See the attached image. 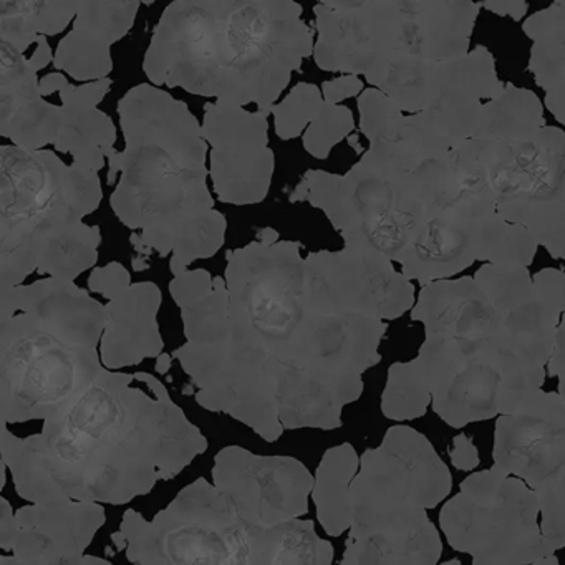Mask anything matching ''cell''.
I'll list each match as a JSON object with an SVG mask.
<instances>
[{
  "mask_svg": "<svg viewBox=\"0 0 565 565\" xmlns=\"http://www.w3.org/2000/svg\"><path fill=\"white\" fill-rule=\"evenodd\" d=\"M433 393L415 360L396 362L388 369L382 395V413L393 422L422 418L431 405Z\"/></svg>",
  "mask_w": 565,
  "mask_h": 565,
  "instance_id": "cell-27",
  "label": "cell"
},
{
  "mask_svg": "<svg viewBox=\"0 0 565 565\" xmlns=\"http://www.w3.org/2000/svg\"><path fill=\"white\" fill-rule=\"evenodd\" d=\"M120 532L128 562L141 565H306L319 548L316 522L257 527L206 478L181 489L151 521L128 509Z\"/></svg>",
  "mask_w": 565,
  "mask_h": 565,
  "instance_id": "cell-10",
  "label": "cell"
},
{
  "mask_svg": "<svg viewBox=\"0 0 565 565\" xmlns=\"http://www.w3.org/2000/svg\"><path fill=\"white\" fill-rule=\"evenodd\" d=\"M98 173L45 148L0 147V289L34 273L77 280L98 263L100 227L84 223L104 200Z\"/></svg>",
  "mask_w": 565,
  "mask_h": 565,
  "instance_id": "cell-6",
  "label": "cell"
},
{
  "mask_svg": "<svg viewBox=\"0 0 565 565\" xmlns=\"http://www.w3.org/2000/svg\"><path fill=\"white\" fill-rule=\"evenodd\" d=\"M481 9L475 0H319L313 61L379 87L409 62L468 54Z\"/></svg>",
  "mask_w": 565,
  "mask_h": 565,
  "instance_id": "cell-9",
  "label": "cell"
},
{
  "mask_svg": "<svg viewBox=\"0 0 565 565\" xmlns=\"http://www.w3.org/2000/svg\"><path fill=\"white\" fill-rule=\"evenodd\" d=\"M102 362L107 369L140 365L143 360L163 353L164 342L158 327V310L163 294L154 282L128 284L107 297Z\"/></svg>",
  "mask_w": 565,
  "mask_h": 565,
  "instance_id": "cell-21",
  "label": "cell"
},
{
  "mask_svg": "<svg viewBox=\"0 0 565 565\" xmlns=\"http://www.w3.org/2000/svg\"><path fill=\"white\" fill-rule=\"evenodd\" d=\"M458 340V369L431 402L433 412L451 428L508 415L542 390L545 366L519 355L502 337Z\"/></svg>",
  "mask_w": 565,
  "mask_h": 565,
  "instance_id": "cell-14",
  "label": "cell"
},
{
  "mask_svg": "<svg viewBox=\"0 0 565 565\" xmlns=\"http://www.w3.org/2000/svg\"><path fill=\"white\" fill-rule=\"evenodd\" d=\"M105 521L102 502H31L14 512L0 498V565H81Z\"/></svg>",
  "mask_w": 565,
  "mask_h": 565,
  "instance_id": "cell-16",
  "label": "cell"
},
{
  "mask_svg": "<svg viewBox=\"0 0 565 565\" xmlns=\"http://www.w3.org/2000/svg\"><path fill=\"white\" fill-rule=\"evenodd\" d=\"M347 141H349L350 147L353 148V151H355L356 154L365 153V150H363L362 143H360L359 135H356V134L349 135V138H347Z\"/></svg>",
  "mask_w": 565,
  "mask_h": 565,
  "instance_id": "cell-41",
  "label": "cell"
},
{
  "mask_svg": "<svg viewBox=\"0 0 565 565\" xmlns=\"http://www.w3.org/2000/svg\"><path fill=\"white\" fill-rule=\"evenodd\" d=\"M211 472L237 514L257 527H273L309 512L316 476L292 456H260L226 446L214 456Z\"/></svg>",
  "mask_w": 565,
  "mask_h": 565,
  "instance_id": "cell-17",
  "label": "cell"
},
{
  "mask_svg": "<svg viewBox=\"0 0 565 565\" xmlns=\"http://www.w3.org/2000/svg\"><path fill=\"white\" fill-rule=\"evenodd\" d=\"M320 90H322L323 100L329 104H342L347 98L362 94L363 81L360 75L342 74V77L323 82Z\"/></svg>",
  "mask_w": 565,
  "mask_h": 565,
  "instance_id": "cell-33",
  "label": "cell"
},
{
  "mask_svg": "<svg viewBox=\"0 0 565 565\" xmlns=\"http://www.w3.org/2000/svg\"><path fill=\"white\" fill-rule=\"evenodd\" d=\"M323 100L322 90L313 84L300 82L280 104L274 105L273 117L280 140H296L319 114Z\"/></svg>",
  "mask_w": 565,
  "mask_h": 565,
  "instance_id": "cell-28",
  "label": "cell"
},
{
  "mask_svg": "<svg viewBox=\"0 0 565 565\" xmlns=\"http://www.w3.org/2000/svg\"><path fill=\"white\" fill-rule=\"evenodd\" d=\"M131 284V276L127 267L120 263H110L108 266L92 270L88 277V289L102 294L107 299L124 286Z\"/></svg>",
  "mask_w": 565,
  "mask_h": 565,
  "instance_id": "cell-32",
  "label": "cell"
},
{
  "mask_svg": "<svg viewBox=\"0 0 565 565\" xmlns=\"http://www.w3.org/2000/svg\"><path fill=\"white\" fill-rule=\"evenodd\" d=\"M539 297L555 312H565V273L561 269H542L532 276Z\"/></svg>",
  "mask_w": 565,
  "mask_h": 565,
  "instance_id": "cell-31",
  "label": "cell"
},
{
  "mask_svg": "<svg viewBox=\"0 0 565 565\" xmlns=\"http://www.w3.org/2000/svg\"><path fill=\"white\" fill-rule=\"evenodd\" d=\"M547 375L565 380V312L562 313L561 323L555 333L554 350L547 363Z\"/></svg>",
  "mask_w": 565,
  "mask_h": 565,
  "instance_id": "cell-36",
  "label": "cell"
},
{
  "mask_svg": "<svg viewBox=\"0 0 565 565\" xmlns=\"http://www.w3.org/2000/svg\"><path fill=\"white\" fill-rule=\"evenodd\" d=\"M558 393H561L565 399V380H558Z\"/></svg>",
  "mask_w": 565,
  "mask_h": 565,
  "instance_id": "cell-44",
  "label": "cell"
},
{
  "mask_svg": "<svg viewBox=\"0 0 565 565\" xmlns=\"http://www.w3.org/2000/svg\"><path fill=\"white\" fill-rule=\"evenodd\" d=\"M539 243L527 227L509 223L498 211L486 214L478 224V260L504 266H531Z\"/></svg>",
  "mask_w": 565,
  "mask_h": 565,
  "instance_id": "cell-26",
  "label": "cell"
},
{
  "mask_svg": "<svg viewBox=\"0 0 565 565\" xmlns=\"http://www.w3.org/2000/svg\"><path fill=\"white\" fill-rule=\"evenodd\" d=\"M522 31L532 41L527 71L544 90V104L565 128V2L525 19Z\"/></svg>",
  "mask_w": 565,
  "mask_h": 565,
  "instance_id": "cell-24",
  "label": "cell"
},
{
  "mask_svg": "<svg viewBox=\"0 0 565 565\" xmlns=\"http://www.w3.org/2000/svg\"><path fill=\"white\" fill-rule=\"evenodd\" d=\"M141 0H0V41L24 52L41 35L68 34L111 51L134 29Z\"/></svg>",
  "mask_w": 565,
  "mask_h": 565,
  "instance_id": "cell-19",
  "label": "cell"
},
{
  "mask_svg": "<svg viewBox=\"0 0 565 565\" xmlns=\"http://www.w3.org/2000/svg\"><path fill=\"white\" fill-rule=\"evenodd\" d=\"M412 320L425 326V335L491 339L502 333L501 313L472 277L423 284Z\"/></svg>",
  "mask_w": 565,
  "mask_h": 565,
  "instance_id": "cell-22",
  "label": "cell"
},
{
  "mask_svg": "<svg viewBox=\"0 0 565 565\" xmlns=\"http://www.w3.org/2000/svg\"><path fill=\"white\" fill-rule=\"evenodd\" d=\"M494 465L532 489L565 465V399L539 390L524 406L498 416Z\"/></svg>",
  "mask_w": 565,
  "mask_h": 565,
  "instance_id": "cell-20",
  "label": "cell"
},
{
  "mask_svg": "<svg viewBox=\"0 0 565 565\" xmlns=\"http://www.w3.org/2000/svg\"><path fill=\"white\" fill-rule=\"evenodd\" d=\"M105 306L75 280L0 289V423L54 418L107 366Z\"/></svg>",
  "mask_w": 565,
  "mask_h": 565,
  "instance_id": "cell-5",
  "label": "cell"
},
{
  "mask_svg": "<svg viewBox=\"0 0 565 565\" xmlns=\"http://www.w3.org/2000/svg\"><path fill=\"white\" fill-rule=\"evenodd\" d=\"M111 541H114L115 547H117L118 552H124L125 548H127V541H125L124 534H121L120 531L111 534Z\"/></svg>",
  "mask_w": 565,
  "mask_h": 565,
  "instance_id": "cell-42",
  "label": "cell"
},
{
  "mask_svg": "<svg viewBox=\"0 0 565 565\" xmlns=\"http://www.w3.org/2000/svg\"><path fill=\"white\" fill-rule=\"evenodd\" d=\"M359 468V455L350 443L327 449L317 468L312 499L317 518L329 537H340L352 524L350 486Z\"/></svg>",
  "mask_w": 565,
  "mask_h": 565,
  "instance_id": "cell-25",
  "label": "cell"
},
{
  "mask_svg": "<svg viewBox=\"0 0 565 565\" xmlns=\"http://www.w3.org/2000/svg\"><path fill=\"white\" fill-rule=\"evenodd\" d=\"M135 382L137 372L105 369L74 405L28 438L2 423L0 458L19 498L128 504L207 451L206 436L170 392L150 395Z\"/></svg>",
  "mask_w": 565,
  "mask_h": 565,
  "instance_id": "cell-2",
  "label": "cell"
},
{
  "mask_svg": "<svg viewBox=\"0 0 565 565\" xmlns=\"http://www.w3.org/2000/svg\"><path fill=\"white\" fill-rule=\"evenodd\" d=\"M537 494L498 466L472 472L439 512L452 551L475 565L558 564L539 524Z\"/></svg>",
  "mask_w": 565,
  "mask_h": 565,
  "instance_id": "cell-13",
  "label": "cell"
},
{
  "mask_svg": "<svg viewBox=\"0 0 565 565\" xmlns=\"http://www.w3.org/2000/svg\"><path fill=\"white\" fill-rule=\"evenodd\" d=\"M131 264H134L135 273H143V270L150 269V256L138 254V256L131 260Z\"/></svg>",
  "mask_w": 565,
  "mask_h": 565,
  "instance_id": "cell-40",
  "label": "cell"
},
{
  "mask_svg": "<svg viewBox=\"0 0 565 565\" xmlns=\"http://www.w3.org/2000/svg\"><path fill=\"white\" fill-rule=\"evenodd\" d=\"M35 44H38V47H35L34 54L29 57V61L34 65L35 71L41 72L47 68L49 65L54 64L55 54L51 44H49L47 35H41Z\"/></svg>",
  "mask_w": 565,
  "mask_h": 565,
  "instance_id": "cell-37",
  "label": "cell"
},
{
  "mask_svg": "<svg viewBox=\"0 0 565 565\" xmlns=\"http://www.w3.org/2000/svg\"><path fill=\"white\" fill-rule=\"evenodd\" d=\"M88 564L110 565L111 562L107 561V558H100V557H95V555H87V554H85L84 557H82V564L81 565H88Z\"/></svg>",
  "mask_w": 565,
  "mask_h": 565,
  "instance_id": "cell-43",
  "label": "cell"
},
{
  "mask_svg": "<svg viewBox=\"0 0 565 565\" xmlns=\"http://www.w3.org/2000/svg\"><path fill=\"white\" fill-rule=\"evenodd\" d=\"M534 491L541 509L542 534L555 551H561L565 548V465L535 486Z\"/></svg>",
  "mask_w": 565,
  "mask_h": 565,
  "instance_id": "cell-30",
  "label": "cell"
},
{
  "mask_svg": "<svg viewBox=\"0 0 565 565\" xmlns=\"http://www.w3.org/2000/svg\"><path fill=\"white\" fill-rule=\"evenodd\" d=\"M459 188L489 193L509 223L539 246L565 217V131L547 124L519 134H475L448 154Z\"/></svg>",
  "mask_w": 565,
  "mask_h": 565,
  "instance_id": "cell-12",
  "label": "cell"
},
{
  "mask_svg": "<svg viewBox=\"0 0 565 565\" xmlns=\"http://www.w3.org/2000/svg\"><path fill=\"white\" fill-rule=\"evenodd\" d=\"M353 130H355V118L352 110L343 105L326 102L303 131V148L310 157L327 160L330 151L349 138Z\"/></svg>",
  "mask_w": 565,
  "mask_h": 565,
  "instance_id": "cell-29",
  "label": "cell"
},
{
  "mask_svg": "<svg viewBox=\"0 0 565 565\" xmlns=\"http://www.w3.org/2000/svg\"><path fill=\"white\" fill-rule=\"evenodd\" d=\"M257 239L266 244H274L279 241V233L274 227H263V230L257 231Z\"/></svg>",
  "mask_w": 565,
  "mask_h": 565,
  "instance_id": "cell-39",
  "label": "cell"
},
{
  "mask_svg": "<svg viewBox=\"0 0 565 565\" xmlns=\"http://www.w3.org/2000/svg\"><path fill=\"white\" fill-rule=\"evenodd\" d=\"M111 84L74 85L61 72L39 81L24 52L0 41V137L29 150L54 147L75 167L102 171L118 151L117 127L98 110Z\"/></svg>",
  "mask_w": 565,
  "mask_h": 565,
  "instance_id": "cell-11",
  "label": "cell"
},
{
  "mask_svg": "<svg viewBox=\"0 0 565 565\" xmlns=\"http://www.w3.org/2000/svg\"><path fill=\"white\" fill-rule=\"evenodd\" d=\"M554 2H558V4H564L565 0H554Z\"/></svg>",
  "mask_w": 565,
  "mask_h": 565,
  "instance_id": "cell-46",
  "label": "cell"
},
{
  "mask_svg": "<svg viewBox=\"0 0 565 565\" xmlns=\"http://www.w3.org/2000/svg\"><path fill=\"white\" fill-rule=\"evenodd\" d=\"M203 134L211 147L210 174L224 204L249 206L269 194L276 154L269 148V117L243 105H204Z\"/></svg>",
  "mask_w": 565,
  "mask_h": 565,
  "instance_id": "cell-15",
  "label": "cell"
},
{
  "mask_svg": "<svg viewBox=\"0 0 565 565\" xmlns=\"http://www.w3.org/2000/svg\"><path fill=\"white\" fill-rule=\"evenodd\" d=\"M173 353H161V355L157 356V365H154V370H157L160 375H167L170 372L171 366H173Z\"/></svg>",
  "mask_w": 565,
  "mask_h": 565,
  "instance_id": "cell-38",
  "label": "cell"
},
{
  "mask_svg": "<svg viewBox=\"0 0 565 565\" xmlns=\"http://www.w3.org/2000/svg\"><path fill=\"white\" fill-rule=\"evenodd\" d=\"M300 249V241H253L226 250L224 277L186 269L170 282L186 337L173 356L198 405L267 443L340 428L388 330L386 320L330 310Z\"/></svg>",
  "mask_w": 565,
  "mask_h": 565,
  "instance_id": "cell-1",
  "label": "cell"
},
{
  "mask_svg": "<svg viewBox=\"0 0 565 565\" xmlns=\"http://www.w3.org/2000/svg\"><path fill=\"white\" fill-rule=\"evenodd\" d=\"M296 0H174L164 9L143 61L157 87L256 105L270 117L313 55V34Z\"/></svg>",
  "mask_w": 565,
  "mask_h": 565,
  "instance_id": "cell-4",
  "label": "cell"
},
{
  "mask_svg": "<svg viewBox=\"0 0 565 565\" xmlns=\"http://www.w3.org/2000/svg\"><path fill=\"white\" fill-rule=\"evenodd\" d=\"M482 8L499 18L519 22L527 14V0H481Z\"/></svg>",
  "mask_w": 565,
  "mask_h": 565,
  "instance_id": "cell-35",
  "label": "cell"
},
{
  "mask_svg": "<svg viewBox=\"0 0 565 565\" xmlns=\"http://www.w3.org/2000/svg\"><path fill=\"white\" fill-rule=\"evenodd\" d=\"M451 472L412 426H392L360 456L350 486L352 524L343 565H435L443 554L428 509L448 498Z\"/></svg>",
  "mask_w": 565,
  "mask_h": 565,
  "instance_id": "cell-8",
  "label": "cell"
},
{
  "mask_svg": "<svg viewBox=\"0 0 565 565\" xmlns=\"http://www.w3.org/2000/svg\"><path fill=\"white\" fill-rule=\"evenodd\" d=\"M125 150L108 158L110 206L131 231L135 253L170 257L173 276L210 259L226 241L227 221L207 188L203 125L184 102L140 84L118 102Z\"/></svg>",
  "mask_w": 565,
  "mask_h": 565,
  "instance_id": "cell-3",
  "label": "cell"
},
{
  "mask_svg": "<svg viewBox=\"0 0 565 565\" xmlns=\"http://www.w3.org/2000/svg\"><path fill=\"white\" fill-rule=\"evenodd\" d=\"M448 455L452 466L459 471H475L481 462L475 441L465 433H459L452 438Z\"/></svg>",
  "mask_w": 565,
  "mask_h": 565,
  "instance_id": "cell-34",
  "label": "cell"
},
{
  "mask_svg": "<svg viewBox=\"0 0 565 565\" xmlns=\"http://www.w3.org/2000/svg\"><path fill=\"white\" fill-rule=\"evenodd\" d=\"M309 276L317 292L335 312H359L395 320L413 309V280L385 254L365 247L309 253Z\"/></svg>",
  "mask_w": 565,
  "mask_h": 565,
  "instance_id": "cell-18",
  "label": "cell"
},
{
  "mask_svg": "<svg viewBox=\"0 0 565 565\" xmlns=\"http://www.w3.org/2000/svg\"><path fill=\"white\" fill-rule=\"evenodd\" d=\"M154 2H157V0H141V4L148 6V8H150V6H153Z\"/></svg>",
  "mask_w": 565,
  "mask_h": 565,
  "instance_id": "cell-45",
  "label": "cell"
},
{
  "mask_svg": "<svg viewBox=\"0 0 565 565\" xmlns=\"http://www.w3.org/2000/svg\"><path fill=\"white\" fill-rule=\"evenodd\" d=\"M486 214L469 213L452 201L419 230L399 256L402 273L423 286L471 267L478 260V224Z\"/></svg>",
  "mask_w": 565,
  "mask_h": 565,
  "instance_id": "cell-23",
  "label": "cell"
},
{
  "mask_svg": "<svg viewBox=\"0 0 565 565\" xmlns=\"http://www.w3.org/2000/svg\"><path fill=\"white\" fill-rule=\"evenodd\" d=\"M370 148L345 174L309 170L289 201L322 211L343 246L365 247L398 263L423 226L458 196L445 157H419L393 138L366 135Z\"/></svg>",
  "mask_w": 565,
  "mask_h": 565,
  "instance_id": "cell-7",
  "label": "cell"
}]
</instances>
